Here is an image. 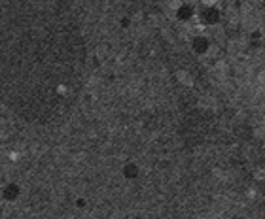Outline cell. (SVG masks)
<instances>
[{
	"label": "cell",
	"mask_w": 265,
	"mask_h": 219,
	"mask_svg": "<svg viewBox=\"0 0 265 219\" xmlns=\"http://www.w3.org/2000/svg\"><path fill=\"white\" fill-rule=\"evenodd\" d=\"M201 2L205 4V6H214V4L218 2V0H201Z\"/></svg>",
	"instance_id": "obj_1"
}]
</instances>
